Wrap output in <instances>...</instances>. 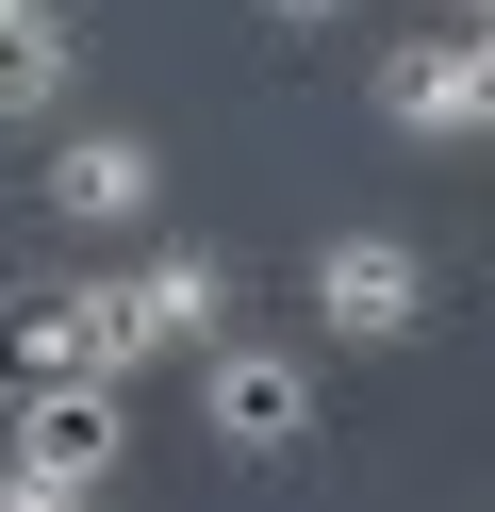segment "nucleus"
Returning a JSON list of instances; mask_svg holds the SVG:
<instances>
[{
	"label": "nucleus",
	"mask_w": 495,
	"mask_h": 512,
	"mask_svg": "<svg viewBox=\"0 0 495 512\" xmlns=\"http://www.w3.org/2000/svg\"><path fill=\"white\" fill-rule=\"evenodd\" d=\"M116 463H132V413H116V380H17L0 512H83V496H116Z\"/></svg>",
	"instance_id": "obj_1"
},
{
	"label": "nucleus",
	"mask_w": 495,
	"mask_h": 512,
	"mask_svg": "<svg viewBox=\"0 0 495 512\" xmlns=\"http://www.w3.org/2000/svg\"><path fill=\"white\" fill-rule=\"evenodd\" d=\"M182 364H198V430H215L231 463H297V446H314V364H297V347L198 331Z\"/></svg>",
	"instance_id": "obj_2"
},
{
	"label": "nucleus",
	"mask_w": 495,
	"mask_h": 512,
	"mask_svg": "<svg viewBox=\"0 0 495 512\" xmlns=\"http://www.w3.org/2000/svg\"><path fill=\"white\" fill-rule=\"evenodd\" d=\"M380 116H396L413 149H479V133H495V34H479V17H446V34L380 50Z\"/></svg>",
	"instance_id": "obj_3"
},
{
	"label": "nucleus",
	"mask_w": 495,
	"mask_h": 512,
	"mask_svg": "<svg viewBox=\"0 0 495 512\" xmlns=\"http://www.w3.org/2000/svg\"><path fill=\"white\" fill-rule=\"evenodd\" d=\"M149 347H132L116 281H83V298H17L0 314V380H132Z\"/></svg>",
	"instance_id": "obj_4"
},
{
	"label": "nucleus",
	"mask_w": 495,
	"mask_h": 512,
	"mask_svg": "<svg viewBox=\"0 0 495 512\" xmlns=\"http://www.w3.org/2000/svg\"><path fill=\"white\" fill-rule=\"evenodd\" d=\"M314 314H330L347 347H413V331H429V265H413L396 232H330V248H314Z\"/></svg>",
	"instance_id": "obj_5"
},
{
	"label": "nucleus",
	"mask_w": 495,
	"mask_h": 512,
	"mask_svg": "<svg viewBox=\"0 0 495 512\" xmlns=\"http://www.w3.org/2000/svg\"><path fill=\"white\" fill-rule=\"evenodd\" d=\"M149 199H165V149L149 133H66L50 149V215L66 232H149Z\"/></svg>",
	"instance_id": "obj_6"
},
{
	"label": "nucleus",
	"mask_w": 495,
	"mask_h": 512,
	"mask_svg": "<svg viewBox=\"0 0 495 512\" xmlns=\"http://www.w3.org/2000/svg\"><path fill=\"white\" fill-rule=\"evenodd\" d=\"M116 314H132V347H149V364H182L198 331H231V265H215V248H149V265L116 281Z\"/></svg>",
	"instance_id": "obj_7"
},
{
	"label": "nucleus",
	"mask_w": 495,
	"mask_h": 512,
	"mask_svg": "<svg viewBox=\"0 0 495 512\" xmlns=\"http://www.w3.org/2000/svg\"><path fill=\"white\" fill-rule=\"evenodd\" d=\"M66 67H83V17L66 0H17L0 17V116H66Z\"/></svg>",
	"instance_id": "obj_8"
},
{
	"label": "nucleus",
	"mask_w": 495,
	"mask_h": 512,
	"mask_svg": "<svg viewBox=\"0 0 495 512\" xmlns=\"http://www.w3.org/2000/svg\"><path fill=\"white\" fill-rule=\"evenodd\" d=\"M264 17H281V34H330V17H347V0H264Z\"/></svg>",
	"instance_id": "obj_9"
},
{
	"label": "nucleus",
	"mask_w": 495,
	"mask_h": 512,
	"mask_svg": "<svg viewBox=\"0 0 495 512\" xmlns=\"http://www.w3.org/2000/svg\"><path fill=\"white\" fill-rule=\"evenodd\" d=\"M0 17H17V0H0Z\"/></svg>",
	"instance_id": "obj_10"
}]
</instances>
